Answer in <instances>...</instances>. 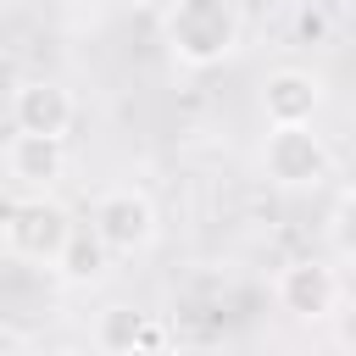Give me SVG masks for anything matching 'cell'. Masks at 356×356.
I'll return each instance as SVG.
<instances>
[{
    "label": "cell",
    "instance_id": "5b68a950",
    "mask_svg": "<svg viewBox=\"0 0 356 356\" xmlns=\"http://www.w3.org/2000/svg\"><path fill=\"white\" fill-rule=\"evenodd\" d=\"M273 300H278V312H289L300 323H323V317L339 312V273L328 261H317V256H300V261L278 267Z\"/></svg>",
    "mask_w": 356,
    "mask_h": 356
},
{
    "label": "cell",
    "instance_id": "8fae6325",
    "mask_svg": "<svg viewBox=\"0 0 356 356\" xmlns=\"http://www.w3.org/2000/svg\"><path fill=\"white\" fill-rule=\"evenodd\" d=\"M328 239H334L339 261L356 267V184L339 195V206H334V217H328Z\"/></svg>",
    "mask_w": 356,
    "mask_h": 356
},
{
    "label": "cell",
    "instance_id": "6da1fadb",
    "mask_svg": "<svg viewBox=\"0 0 356 356\" xmlns=\"http://www.w3.org/2000/svg\"><path fill=\"white\" fill-rule=\"evenodd\" d=\"M161 33H167V50L178 67L206 72L234 56L239 11H234V0H172V11L161 17Z\"/></svg>",
    "mask_w": 356,
    "mask_h": 356
},
{
    "label": "cell",
    "instance_id": "7c38bea8",
    "mask_svg": "<svg viewBox=\"0 0 356 356\" xmlns=\"http://www.w3.org/2000/svg\"><path fill=\"white\" fill-rule=\"evenodd\" d=\"M289 28H295V44H328V11L317 0H300Z\"/></svg>",
    "mask_w": 356,
    "mask_h": 356
},
{
    "label": "cell",
    "instance_id": "4fadbf2b",
    "mask_svg": "<svg viewBox=\"0 0 356 356\" xmlns=\"http://www.w3.org/2000/svg\"><path fill=\"white\" fill-rule=\"evenodd\" d=\"M339 345H345V350H356V300L339 312Z\"/></svg>",
    "mask_w": 356,
    "mask_h": 356
},
{
    "label": "cell",
    "instance_id": "277c9868",
    "mask_svg": "<svg viewBox=\"0 0 356 356\" xmlns=\"http://www.w3.org/2000/svg\"><path fill=\"white\" fill-rule=\"evenodd\" d=\"M89 222L100 228V239L111 245V256H145V250L156 245V228H161V222H156L150 195H145V189H134V184H117V189L95 195Z\"/></svg>",
    "mask_w": 356,
    "mask_h": 356
},
{
    "label": "cell",
    "instance_id": "9c48e42d",
    "mask_svg": "<svg viewBox=\"0 0 356 356\" xmlns=\"http://www.w3.org/2000/svg\"><path fill=\"white\" fill-rule=\"evenodd\" d=\"M106 273H111V245L100 239L95 222H78L72 239L61 245V256H56V278L72 284V289H89V284H100Z\"/></svg>",
    "mask_w": 356,
    "mask_h": 356
},
{
    "label": "cell",
    "instance_id": "3957f363",
    "mask_svg": "<svg viewBox=\"0 0 356 356\" xmlns=\"http://www.w3.org/2000/svg\"><path fill=\"white\" fill-rule=\"evenodd\" d=\"M334 167L328 139L312 122H267L261 139V178L273 189H317Z\"/></svg>",
    "mask_w": 356,
    "mask_h": 356
},
{
    "label": "cell",
    "instance_id": "8992f818",
    "mask_svg": "<svg viewBox=\"0 0 356 356\" xmlns=\"http://www.w3.org/2000/svg\"><path fill=\"white\" fill-rule=\"evenodd\" d=\"M6 178H11V189H22V195L56 189V184L67 178V139L11 128V139H6Z\"/></svg>",
    "mask_w": 356,
    "mask_h": 356
},
{
    "label": "cell",
    "instance_id": "ba28073f",
    "mask_svg": "<svg viewBox=\"0 0 356 356\" xmlns=\"http://www.w3.org/2000/svg\"><path fill=\"white\" fill-rule=\"evenodd\" d=\"M323 106V83L300 67H278L261 83V117L267 122H312Z\"/></svg>",
    "mask_w": 356,
    "mask_h": 356
},
{
    "label": "cell",
    "instance_id": "7a4b0ae2",
    "mask_svg": "<svg viewBox=\"0 0 356 356\" xmlns=\"http://www.w3.org/2000/svg\"><path fill=\"white\" fill-rule=\"evenodd\" d=\"M72 211L61 206V200H50V189L44 195H11V206H6V222H0V245H6V256L11 261H39V267H56V256H61V245L72 239Z\"/></svg>",
    "mask_w": 356,
    "mask_h": 356
},
{
    "label": "cell",
    "instance_id": "30bf717a",
    "mask_svg": "<svg viewBox=\"0 0 356 356\" xmlns=\"http://www.w3.org/2000/svg\"><path fill=\"white\" fill-rule=\"evenodd\" d=\"M95 350H106V356H134V350H145V345H161V334L150 328V317L139 312V306H106L100 317H95Z\"/></svg>",
    "mask_w": 356,
    "mask_h": 356
},
{
    "label": "cell",
    "instance_id": "52a82bcc",
    "mask_svg": "<svg viewBox=\"0 0 356 356\" xmlns=\"http://www.w3.org/2000/svg\"><path fill=\"white\" fill-rule=\"evenodd\" d=\"M72 117H78L72 95L56 78H22L11 89V128H22V134H56V139H67Z\"/></svg>",
    "mask_w": 356,
    "mask_h": 356
}]
</instances>
